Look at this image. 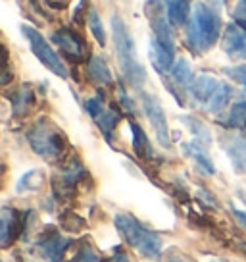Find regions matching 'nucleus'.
I'll use <instances>...</instances> for the list:
<instances>
[{"label":"nucleus","instance_id":"obj_1","mask_svg":"<svg viewBox=\"0 0 246 262\" xmlns=\"http://www.w3.org/2000/svg\"><path fill=\"white\" fill-rule=\"evenodd\" d=\"M219 14L204 2H198L192 8L187 27V45L194 54H204L219 39Z\"/></svg>","mask_w":246,"mask_h":262},{"label":"nucleus","instance_id":"obj_2","mask_svg":"<svg viewBox=\"0 0 246 262\" xmlns=\"http://www.w3.org/2000/svg\"><path fill=\"white\" fill-rule=\"evenodd\" d=\"M112 35H114V47L115 56L119 62L125 79L131 83L133 87L140 89L144 81H146V70L137 58V47H135V39L129 33V27L125 25L121 17H112Z\"/></svg>","mask_w":246,"mask_h":262},{"label":"nucleus","instance_id":"obj_3","mask_svg":"<svg viewBox=\"0 0 246 262\" xmlns=\"http://www.w3.org/2000/svg\"><path fill=\"white\" fill-rule=\"evenodd\" d=\"M114 222L123 241L129 247H133L140 256H144L148 260H154V258H158L162 254V251H164L162 237L158 233H154L152 229L144 228L135 216L119 212L115 214Z\"/></svg>","mask_w":246,"mask_h":262},{"label":"nucleus","instance_id":"obj_4","mask_svg":"<svg viewBox=\"0 0 246 262\" xmlns=\"http://www.w3.org/2000/svg\"><path fill=\"white\" fill-rule=\"evenodd\" d=\"M27 141L35 155L44 160H58L64 152V135L46 120H39L27 131Z\"/></svg>","mask_w":246,"mask_h":262},{"label":"nucleus","instance_id":"obj_5","mask_svg":"<svg viewBox=\"0 0 246 262\" xmlns=\"http://www.w3.org/2000/svg\"><path fill=\"white\" fill-rule=\"evenodd\" d=\"M21 31H23L25 39L29 41V47L33 50V54L39 58V62H41L44 68H48L54 75L62 77V79H67V77H69V72H67L66 64L62 62V58L58 56L56 50L50 47L41 33L37 31L35 27H31V25H23Z\"/></svg>","mask_w":246,"mask_h":262},{"label":"nucleus","instance_id":"obj_6","mask_svg":"<svg viewBox=\"0 0 246 262\" xmlns=\"http://www.w3.org/2000/svg\"><path fill=\"white\" fill-rule=\"evenodd\" d=\"M140 102H142V108H144V114L150 120L152 127H154V133H156V139L160 141L162 147H169V125H167V118H165V112L160 100L148 93H140Z\"/></svg>","mask_w":246,"mask_h":262},{"label":"nucleus","instance_id":"obj_7","mask_svg":"<svg viewBox=\"0 0 246 262\" xmlns=\"http://www.w3.org/2000/svg\"><path fill=\"white\" fill-rule=\"evenodd\" d=\"M146 14L150 17V25L154 31V39L173 49V31H171V21L167 17L165 6L160 0H150L146 4Z\"/></svg>","mask_w":246,"mask_h":262},{"label":"nucleus","instance_id":"obj_8","mask_svg":"<svg viewBox=\"0 0 246 262\" xmlns=\"http://www.w3.org/2000/svg\"><path fill=\"white\" fill-rule=\"evenodd\" d=\"M223 50L233 60H246V29L242 25L229 24L223 33Z\"/></svg>","mask_w":246,"mask_h":262},{"label":"nucleus","instance_id":"obj_9","mask_svg":"<svg viewBox=\"0 0 246 262\" xmlns=\"http://www.w3.org/2000/svg\"><path fill=\"white\" fill-rule=\"evenodd\" d=\"M52 41L56 42V47L66 56L73 58V60H83L85 58V52H87V47L83 39L71 29H60L52 35Z\"/></svg>","mask_w":246,"mask_h":262},{"label":"nucleus","instance_id":"obj_10","mask_svg":"<svg viewBox=\"0 0 246 262\" xmlns=\"http://www.w3.org/2000/svg\"><path fill=\"white\" fill-rule=\"evenodd\" d=\"M219 85H222V81L215 79L213 75H210V74L198 75L189 91L190 97H192V102H194L196 106L206 108L208 106V102H210V98L215 95V91L219 89Z\"/></svg>","mask_w":246,"mask_h":262},{"label":"nucleus","instance_id":"obj_11","mask_svg":"<svg viewBox=\"0 0 246 262\" xmlns=\"http://www.w3.org/2000/svg\"><path fill=\"white\" fill-rule=\"evenodd\" d=\"M150 60H152V66L156 68L160 74H171L173 66H175L173 49L162 45L158 39L150 41Z\"/></svg>","mask_w":246,"mask_h":262},{"label":"nucleus","instance_id":"obj_12","mask_svg":"<svg viewBox=\"0 0 246 262\" xmlns=\"http://www.w3.org/2000/svg\"><path fill=\"white\" fill-rule=\"evenodd\" d=\"M67 247H69V241H67L66 237H62L58 231H52L50 235H46V237L39 243V249L42 251L44 258L48 262L62 260V256H64Z\"/></svg>","mask_w":246,"mask_h":262},{"label":"nucleus","instance_id":"obj_13","mask_svg":"<svg viewBox=\"0 0 246 262\" xmlns=\"http://www.w3.org/2000/svg\"><path fill=\"white\" fill-rule=\"evenodd\" d=\"M183 152L196 162L200 172H204L206 176H213V173H215V166H213L212 158L208 156L204 145H202L200 141H189V143H183Z\"/></svg>","mask_w":246,"mask_h":262},{"label":"nucleus","instance_id":"obj_14","mask_svg":"<svg viewBox=\"0 0 246 262\" xmlns=\"http://www.w3.org/2000/svg\"><path fill=\"white\" fill-rule=\"evenodd\" d=\"M171 79L181 91H190V87H192V83H194L196 77H194V74H192V68H190L189 62L181 58V60H177L175 66H173Z\"/></svg>","mask_w":246,"mask_h":262},{"label":"nucleus","instance_id":"obj_15","mask_svg":"<svg viewBox=\"0 0 246 262\" xmlns=\"http://www.w3.org/2000/svg\"><path fill=\"white\" fill-rule=\"evenodd\" d=\"M165 12L173 25H185L190 19V0H165Z\"/></svg>","mask_w":246,"mask_h":262},{"label":"nucleus","instance_id":"obj_16","mask_svg":"<svg viewBox=\"0 0 246 262\" xmlns=\"http://www.w3.org/2000/svg\"><path fill=\"white\" fill-rule=\"evenodd\" d=\"M89 77L99 85H112V72L108 68L106 60L102 56H92L87 66Z\"/></svg>","mask_w":246,"mask_h":262},{"label":"nucleus","instance_id":"obj_17","mask_svg":"<svg viewBox=\"0 0 246 262\" xmlns=\"http://www.w3.org/2000/svg\"><path fill=\"white\" fill-rule=\"evenodd\" d=\"M129 127H131V135H133V150L140 156V158H152L154 156V150H152V145L148 141L146 133L142 131L139 123L129 122Z\"/></svg>","mask_w":246,"mask_h":262},{"label":"nucleus","instance_id":"obj_18","mask_svg":"<svg viewBox=\"0 0 246 262\" xmlns=\"http://www.w3.org/2000/svg\"><path fill=\"white\" fill-rule=\"evenodd\" d=\"M119 120H121V116L110 106H106L96 118H94V122H96V125H99V129L102 131V135L110 141H112V137H114V131H115V127H117Z\"/></svg>","mask_w":246,"mask_h":262},{"label":"nucleus","instance_id":"obj_19","mask_svg":"<svg viewBox=\"0 0 246 262\" xmlns=\"http://www.w3.org/2000/svg\"><path fill=\"white\" fill-rule=\"evenodd\" d=\"M33 100H35L33 89H31L29 85H21V87L14 93V97H12V108H14V114L25 116L29 110H31V106H33Z\"/></svg>","mask_w":246,"mask_h":262},{"label":"nucleus","instance_id":"obj_20","mask_svg":"<svg viewBox=\"0 0 246 262\" xmlns=\"http://www.w3.org/2000/svg\"><path fill=\"white\" fill-rule=\"evenodd\" d=\"M227 155L235 170L238 173H246V137H237L231 141V145L227 147Z\"/></svg>","mask_w":246,"mask_h":262},{"label":"nucleus","instance_id":"obj_21","mask_svg":"<svg viewBox=\"0 0 246 262\" xmlns=\"http://www.w3.org/2000/svg\"><path fill=\"white\" fill-rule=\"evenodd\" d=\"M17 214L16 210H10V208H4L2 210V228H0V241L2 245L8 247L12 243V239L17 235Z\"/></svg>","mask_w":246,"mask_h":262},{"label":"nucleus","instance_id":"obj_22","mask_svg":"<svg viewBox=\"0 0 246 262\" xmlns=\"http://www.w3.org/2000/svg\"><path fill=\"white\" fill-rule=\"evenodd\" d=\"M225 127H233V129H246V100L235 102L227 112V118L223 120Z\"/></svg>","mask_w":246,"mask_h":262},{"label":"nucleus","instance_id":"obj_23","mask_svg":"<svg viewBox=\"0 0 246 262\" xmlns=\"http://www.w3.org/2000/svg\"><path fill=\"white\" fill-rule=\"evenodd\" d=\"M229 98H231V87L227 83L222 81L219 89L215 91V95L210 98V102H208V106H206V112H210V114H219L222 110L227 108Z\"/></svg>","mask_w":246,"mask_h":262},{"label":"nucleus","instance_id":"obj_24","mask_svg":"<svg viewBox=\"0 0 246 262\" xmlns=\"http://www.w3.org/2000/svg\"><path fill=\"white\" fill-rule=\"evenodd\" d=\"M181 122L185 123V125L189 127L190 133L194 135V141H200L202 145H210V143H212V133H210V129H208L200 120L192 118V116H183Z\"/></svg>","mask_w":246,"mask_h":262},{"label":"nucleus","instance_id":"obj_25","mask_svg":"<svg viewBox=\"0 0 246 262\" xmlns=\"http://www.w3.org/2000/svg\"><path fill=\"white\" fill-rule=\"evenodd\" d=\"M42 181H44V176H42L41 170H31L25 176H21V180L17 181L16 191L17 193H27V191H37L41 189Z\"/></svg>","mask_w":246,"mask_h":262},{"label":"nucleus","instance_id":"obj_26","mask_svg":"<svg viewBox=\"0 0 246 262\" xmlns=\"http://www.w3.org/2000/svg\"><path fill=\"white\" fill-rule=\"evenodd\" d=\"M87 17H89V27H90V31H92V35H94V39L99 41V45L104 47V45H106V31H104V25L100 21L99 12H96V10H89Z\"/></svg>","mask_w":246,"mask_h":262},{"label":"nucleus","instance_id":"obj_27","mask_svg":"<svg viewBox=\"0 0 246 262\" xmlns=\"http://www.w3.org/2000/svg\"><path fill=\"white\" fill-rule=\"evenodd\" d=\"M225 74L229 75L233 81H237L238 85L246 87V64L233 66V68H225Z\"/></svg>","mask_w":246,"mask_h":262},{"label":"nucleus","instance_id":"obj_28","mask_svg":"<svg viewBox=\"0 0 246 262\" xmlns=\"http://www.w3.org/2000/svg\"><path fill=\"white\" fill-rule=\"evenodd\" d=\"M233 17L238 25H242L246 29V0H238V4L235 6V12H233Z\"/></svg>","mask_w":246,"mask_h":262},{"label":"nucleus","instance_id":"obj_29","mask_svg":"<svg viewBox=\"0 0 246 262\" xmlns=\"http://www.w3.org/2000/svg\"><path fill=\"white\" fill-rule=\"evenodd\" d=\"M77 262H104L100 258L99 253H94L90 247H83L81 253H79V260Z\"/></svg>","mask_w":246,"mask_h":262},{"label":"nucleus","instance_id":"obj_30","mask_svg":"<svg viewBox=\"0 0 246 262\" xmlns=\"http://www.w3.org/2000/svg\"><path fill=\"white\" fill-rule=\"evenodd\" d=\"M119 97H121V106H123V110H127L129 114H133L135 112V102H133L131 98L127 97V93L125 91H119Z\"/></svg>","mask_w":246,"mask_h":262},{"label":"nucleus","instance_id":"obj_31","mask_svg":"<svg viewBox=\"0 0 246 262\" xmlns=\"http://www.w3.org/2000/svg\"><path fill=\"white\" fill-rule=\"evenodd\" d=\"M233 214H235V218L237 222L246 229V210H238V208H233Z\"/></svg>","mask_w":246,"mask_h":262},{"label":"nucleus","instance_id":"obj_32","mask_svg":"<svg viewBox=\"0 0 246 262\" xmlns=\"http://www.w3.org/2000/svg\"><path fill=\"white\" fill-rule=\"evenodd\" d=\"M110 262H131V260H129V256L123 253V251H115L114 256L110 258Z\"/></svg>","mask_w":246,"mask_h":262},{"label":"nucleus","instance_id":"obj_33","mask_svg":"<svg viewBox=\"0 0 246 262\" xmlns=\"http://www.w3.org/2000/svg\"><path fill=\"white\" fill-rule=\"evenodd\" d=\"M164 262H190V260L185 258V256H167Z\"/></svg>","mask_w":246,"mask_h":262},{"label":"nucleus","instance_id":"obj_34","mask_svg":"<svg viewBox=\"0 0 246 262\" xmlns=\"http://www.w3.org/2000/svg\"><path fill=\"white\" fill-rule=\"evenodd\" d=\"M210 262H227V260H222V258H212Z\"/></svg>","mask_w":246,"mask_h":262},{"label":"nucleus","instance_id":"obj_35","mask_svg":"<svg viewBox=\"0 0 246 262\" xmlns=\"http://www.w3.org/2000/svg\"><path fill=\"white\" fill-rule=\"evenodd\" d=\"M219 2H222V0H219Z\"/></svg>","mask_w":246,"mask_h":262}]
</instances>
